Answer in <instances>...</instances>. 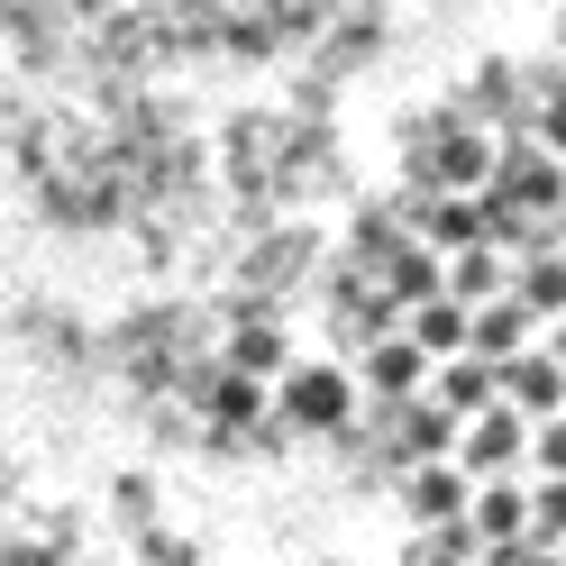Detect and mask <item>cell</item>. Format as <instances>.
I'll list each match as a JSON object with an SVG mask.
<instances>
[{
  "label": "cell",
  "mask_w": 566,
  "mask_h": 566,
  "mask_svg": "<svg viewBox=\"0 0 566 566\" xmlns=\"http://www.w3.org/2000/svg\"><path fill=\"white\" fill-rule=\"evenodd\" d=\"M475 530L493 539H530V475H484L475 484Z\"/></svg>",
  "instance_id": "7c38bea8"
},
{
  "label": "cell",
  "mask_w": 566,
  "mask_h": 566,
  "mask_svg": "<svg viewBox=\"0 0 566 566\" xmlns=\"http://www.w3.org/2000/svg\"><path fill=\"white\" fill-rule=\"evenodd\" d=\"M475 566H484V557H475Z\"/></svg>",
  "instance_id": "d6986e66"
},
{
  "label": "cell",
  "mask_w": 566,
  "mask_h": 566,
  "mask_svg": "<svg viewBox=\"0 0 566 566\" xmlns=\"http://www.w3.org/2000/svg\"><path fill=\"white\" fill-rule=\"evenodd\" d=\"M384 293H394L402 311L430 302V293H448V256H439V247H430V256H394V265H384Z\"/></svg>",
  "instance_id": "9a60e30c"
},
{
  "label": "cell",
  "mask_w": 566,
  "mask_h": 566,
  "mask_svg": "<svg viewBox=\"0 0 566 566\" xmlns=\"http://www.w3.org/2000/svg\"><path fill=\"white\" fill-rule=\"evenodd\" d=\"M548 347H557V357H566V321H548Z\"/></svg>",
  "instance_id": "ac0fdd59"
},
{
  "label": "cell",
  "mask_w": 566,
  "mask_h": 566,
  "mask_svg": "<svg viewBox=\"0 0 566 566\" xmlns=\"http://www.w3.org/2000/svg\"><path fill=\"white\" fill-rule=\"evenodd\" d=\"M503 402H521L530 420H557L566 411V357L539 338V347H521V357L503 366Z\"/></svg>",
  "instance_id": "52a82bcc"
},
{
  "label": "cell",
  "mask_w": 566,
  "mask_h": 566,
  "mask_svg": "<svg viewBox=\"0 0 566 566\" xmlns=\"http://www.w3.org/2000/svg\"><path fill=\"white\" fill-rule=\"evenodd\" d=\"M402 503H411L420 530H430V521H467V512H475V475L457 467V457H430V467L402 475Z\"/></svg>",
  "instance_id": "8992f818"
},
{
  "label": "cell",
  "mask_w": 566,
  "mask_h": 566,
  "mask_svg": "<svg viewBox=\"0 0 566 566\" xmlns=\"http://www.w3.org/2000/svg\"><path fill=\"white\" fill-rule=\"evenodd\" d=\"M430 375H439V357H430V347H420L411 329H384L366 357H357V394H375V411H384V402L430 394Z\"/></svg>",
  "instance_id": "5b68a950"
},
{
  "label": "cell",
  "mask_w": 566,
  "mask_h": 566,
  "mask_svg": "<svg viewBox=\"0 0 566 566\" xmlns=\"http://www.w3.org/2000/svg\"><path fill=\"white\" fill-rule=\"evenodd\" d=\"M384 457L411 475V467H430V457H457V439H467V420H457L439 394H411V402H384Z\"/></svg>",
  "instance_id": "277c9868"
},
{
  "label": "cell",
  "mask_w": 566,
  "mask_h": 566,
  "mask_svg": "<svg viewBox=\"0 0 566 566\" xmlns=\"http://www.w3.org/2000/svg\"><path fill=\"white\" fill-rule=\"evenodd\" d=\"M430 357H457V347H475V302H457V293H430V302H411V321H402Z\"/></svg>",
  "instance_id": "8fae6325"
},
{
  "label": "cell",
  "mask_w": 566,
  "mask_h": 566,
  "mask_svg": "<svg viewBox=\"0 0 566 566\" xmlns=\"http://www.w3.org/2000/svg\"><path fill=\"white\" fill-rule=\"evenodd\" d=\"M430 394H439L457 420H475V411H493V402H503V366H493V357H475V347H457V357H439Z\"/></svg>",
  "instance_id": "9c48e42d"
},
{
  "label": "cell",
  "mask_w": 566,
  "mask_h": 566,
  "mask_svg": "<svg viewBox=\"0 0 566 566\" xmlns=\"http://www.w3.org/2000/svg\"><path fill=\"white\" fill-rule=\"evenodd\" d=\"M512 293L539 311V321H566V247H539V256H521V283Z\"/></svg>",
  "instance_id": "4fadbf2b"
},
{
  "label": "cell",
  "mask_w": 566,
  "mask_h": 566,
  "mask_svg": "<svg viewBox=\"0 0 566 566\" xmlns=\"http://www.w3.org/2000/svg\"><path fill=\"white\" fill-rule=\"evenodd\" d=\"M512 283H521V256H512L503 238H475V247H457V256H448V293L457 302H503Z\"/></svg>",
  "instance_id": "ba28073f"
},
{
  "label": "cell",
  "mask_w": 566,
  "mask_h": 566,
  "mask_svg": "<svg viewBox=\"0 0 566 566\" xmlns=\"http://www.w3.org/2000/svg\"><path fill=\"white\" fill-rule=\"evenodd\" d=\"M539 311H530L521 293H503V302H475V357H493V366H512L521 347H539Z\"/></svg>",
  "instance_id": "30bf717a"
},
{
  "label": "cell",
  "mask_w": 566,
  "mask_h": 566,
  "mask_svg": "<svg viewBox=\"0 0 566 566\" xmlns=\"http://www.w3.org/2000/svg\"><path fill=\"white\" fill-rule=\"evenodd\" d=\"M475 557H484L475 512H467V521H430V530L411 539V566H475Z\"/></svg>",
  "instance_id": "5bb4252c"
},
{
  "label": "cell",
  "mask_w": 566,
  "mask_h": 566,
  "mask_svg": "<svg viewBox=\"0 0 566 566\" xmlns=\"http://www.w3.org/2000/svg\"><path fill=\"white\" fill-rule=\"evenodd\" d=\"M493 174H503V147H493L475 119L430 128V156H420V184H430V192H484Z\"/></svg>",
  "instance_id": "3957f363"
},
{
  "label": "cell",
  "mask_w": 566,
  "mask_h": 566,
  "mask_svg": "<svg viewBox=\"0 0 566 566\" xmlns=\"http://www.w3.org/2000/svg\"><path fill=\"white\" fill-rule=\"evenodd\" d=\"M293 411L302 420H329L338 411V384H293Z\"/></svg>",
  "instance_id": "e0dca14e"
},
{
  "label": "cell",
  "mask_w": 566,
  "mask_h": 566,
  "mask_svg": "<svg viewBox=\"0 0 566 566\" xmlns=\"http://www.w3.org/2000/svg\"><path fill=\"white\" fill-rule=\"evenodd\" d=\"M530 475H566V411L539 420V439H530Z\"/></svg>",
  "instance_id": "2e32d148"
},
{
  "label": "cell",
  "mask_w": 566,
  "mask_h": 566,
  "mask_svg": "<svg viewBox=\"0 0 566 566\" xmlns=\"http://www.w3.org/2000/svg\"><path fill=\"white\" fill-rule=\"evenodd\" d=\"M530 439H539V420H530L521 402H493L467 420V439H457V467H467L475 484L484 475H530Z\"/></svg>",
  "instance_id": "7a4b0ae2"
},
{
  "label": "cell",
  "mask_w": 566,
  "mask_h": 566,
  "mask_svg": "<svg viewBox=\"0 0 566 566\" xmlns=\"http://www.w3.org/2000/svg\"><path fill=\"white\" fill-rule=\"evenodd\" d=\"M484 201L530 210V220H566V165H557V147H539V137H512V147H503V174L484 184Z\"/></svg>",
  "instance_id": "6da1fadb"
}]
</instances>
